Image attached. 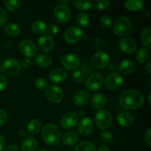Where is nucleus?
<instances>
[{"mask_svg":"<svg viewBox=\"0 0 151 151\" xmlns=\"http://www.w3.org/2000/svg\"><path fill=\"white\" fill-rule=\"evenodd\" d=\"M81 60L79 57L72 53L66 55L61 59L62 66L68 70H75L79 66Z\"/></svg>","mask_w":151,"mask_h":151,"instance_id":"obj_13","label":"nucleus"},{"mask_svg":"<svg viewBox=\"0 0 151 151\" xmlns=\"http://www.w3.org/2000/svg\"><path fill=\"white\" fill-rule=\"evenodd\" d=\"M96 151H110V148L108 146L103 145L99 146Z\"/></svg>","mask_w":151,"mask_h":151,"instance_id":"obj_48","label":"nucleus"},{"mask_svg":"<svg viewBox=\"0 0 151 151\" xmlns=\"http://www.w3.org/2000/svg\"><path fill=\"white\" fill-rule=\"evenodd\" d=\"M22 66H23L24 69H28L32 66V61L29 58H24L22 62Z\"/></svg>","mask_w":151,"mask_h":151,"instance_id":"obj_45","label":"nucleus"},{"mask_svg":"<svg viewBox=\"0 0 151 151\" xmlns=\"http://www.w3.org/2000/svg\"><path fill=\"white\" fill-rule=\"evenodd\" d=\"M7 86V78L2 75H0V91H3L5 89Z\"/></svg>","mask_w":151,"mask_h":151,"instance_id":"obj_43","label":"nucleus"},{"mask_svg":"<svg viewBox=\"0 0 151 151\" xmlns=\"http://www.w3.org/2000/svg\"><path fill=\"white\" fill-rule=\"evenodd\" d=\"M5 7L10 11H15L19 8L21 4H22V1L21 0H7L4 2Z\"/></svg>","mask_w":151,"mask_h":151,"instance_id":"obj_35","label":"nucleus"},{"mask_svg":"<svg viewBox=\"0 0 151 151\" xmlns=\"http://www.w3.org/2000/svg\"><path fill=\"white\" fill-rule=\"evenodd\" d=\"M89 101V95L85 91H78L73 97L74 104L78 106H83Z\"/></svg>","mask_w":151,"mask_h":151,"instance_id":"obj_19","label":"nucleus"},{"mask_svg":"<svg viewBox=\"0 0 151 151\" xmlns=\"http://www.w3.org/2000/svg\"><path fill=\"white\" fill-rule=\"evenodd\" d=\"M104 82L103 75L100 73H94L90 75L85 82V86L90 91H96L100 89Z\"/></svg>","mask_w":151,"mask_h":151,"instance_id":"obj_6","label":"nucleus"},{"mask_svg":"<svg viewBox=\"0 0 151 151\" xmlns=\"http://www.w3.org/2000/svg\"><path fill=\"white\" fill-rule=\"evenodd\" d=\"M76 20L78 25L82 28L88 27L90 24L89 16L87 13H84V12H81L77 15Z\"/></svg>","mask_w":151,"mask_h":151,"instance_id":"obj_29","label":"nucleus"},{"mask_svg":"<svg viewBox=\"0 0 151 151\" xmlns=\"http://www.w3.org/2000/svg\"><path fill=\"white\" fill-rule=\"evenodd\" d=\"M32 32L36 34H44L47 31V25L44 22L40 20L34 21L31 25Z\"/></svg>","mask_w":151,"mask_h":151,"instance_id":"obj_28","label":"nucleus"},{"mask_svg":"<svg viewBox=\"0 0 151 151\" xmlns=\"http://www.w3.org/2000/svg\"><path fill=\"white\" fill-rule=\"evenodd\" d=\"M78 121V116L75 112H67L63 115L60 119V125L63 128L69 130L73 128L77 125Z\"/></svg>","mask_w":151,"mask_h":151,"instance_id":"obj_14","label":"nucleus"},{"mask_svg":"<svg viewBox=\"0 0 151 151\" xmlns=\"http://www.w3.org/2000/svg\"><path fill=\"white\" fill-rule=\"evenodd\" d=\"M150 32H151V27H147L143 29L142 32L141 39L142 44L147 47V49H150Z\"/></svg>","mask_w":151,"mask_h":151,"instance_id":"obj_32","label":"nucleus"},{"mask_svg":"<svg viewBox=\"0 0 151 151\" xmlns=\"http://www.w3.org/2000/svg\"><path fill=\"white\" fill-rule=\"evenodd\" d=\"M145 69L149 74L151 73V61L150 60H149V61L147 62V64L145 65Z\"/></svg>","mask_w":151,"mask_h":151,"instance_id":"obj_50","label":"nucleus"},{"mask_svg":"<svg viewBox=\"0 0 151 151\" xmlns=\"http://www.w3.org/2000/svg\"><path fill=\"white\" fill-rule=\"evenodd\" d=\"M47 97L50 102L58 103L62 101L63 98V91L58 86H50L46 89Z\"/></svg>","mask_w":151,"mask_h":151,"instance_id":"obj_11","label":"nucleus"},{"mask_svg":"<svg viewBox=\"0 0 151 151\" xmlns=\"http://www.w3.org/2000/svg\"><path fill=\"white\" fill-rule=\"evenodd\" d=\"M106 104V97L102 93H95L91 98V105L93 108L97 109H102Z\"/></svg>","mask_w":151,"mask_h":151,"instance_id":"obj_20","label":"nucleus"},{"mask_svg":"<svg viewBox=\"0 0 151 151\" xmlns=\"http://www.w3.org/2000/svg\"><path fill=\"white\" fill-rule=\"evenodd\" d=\"M100 139L103 142L106 143V144H110L113 140V136L110 132L108 131H104L100 135Z\"/></svg>","mask_w":151,"mask_h":151,"instance_id":"obj_39","label":"nucleus"},{"mask_svg":"<svg viewBox=\"0 0 151 151\" xmlns=\"http://www.w3.org/2000/svg\"><path fill=\"white\" fill-rule=\"evenodd\" d=\"M94 120L96 125L100 129L106 130L111 125L113 122V116L109 111L100 109L95 114Z\"/></svg>","mask_w":151,"mask_h":151,"instance_id":"obj_4","label":"nucleus"},{"mask_svg":"<svg viewBox=\"0 0 151 151\" xmlns=\"http://www.w3.org/2000/svg\"><path fill=\"white\" fill-rule=\"evenodd\" d=\"M26 134H27V131H25L24 129H23V128H22V129L19 130V137H25V136H26Z\"/></svg>","mask_w":151,"mask_h":151,"instance_id":"obj_51","label":"nucleus"},{"mask_svg":"<svg viewBox=\"0 0 151 151\" xmlns=\"http://www.w3.org/2000/svg\"><path fill=\"white\" fill-rule=\"evenodd\" d=\"M119 47L122 52L127 54H132L137 50V43L131 38H123L119 43Z\"/></svg>","mask_w":151,"mask_h":151,"instance_id":"obj_16","label":"nucleus"},{"mask_svg":"<svg viewBox=\"0 0 151 151\" xmlns=\"http://www.w3.org/2000/svg\"><path fill=\"white\" fill-rule=\"evenodd\" d=\"M5 46L7 48H10V47H11V43H6Z\"/></svg>","mask_w":151,"mask_h":151,"instance_id":"obj_52","label":"nucleus"},{"mask_svg":"<svg viewBox=\"0 0 151 151\" xmlns=\"http://www.w3.org/2000/svg\"><path fill=\"white\" fill-rule=\"evenodd\" d=\"M151 129L150 128H148L147 131H146L145 134V142H147V144L149 146L151 145V142H150V138H151V132H150Z\"/></svg>","mask_w":151,"mask_h":151,"instance_id":"obj_46","label":"nucleus"},{"mask_svg":"<svg viewBox=\"0 0 151 151\" xmlns=\"http://www.w3.org/2000/svg\"><path fill=\"white\" fill-rule=\"evenodd\" d=\"M109 62V55L104 51L97 52L91 58V64L96 69H103Z\"/></svg>","mask_w":151,"mask_h":151,"instance_id":"obj_10","label":"nucleus"},{"mask_svg":"<svg viewBox=\"0 0 151 151\" xmlns=\"http://www.w3.org/2000/svg\"><path fill=\"white\" fill-rule=\"evenodd\" d=\"M19 50L27 58H32L37 53L36 45L30 40H24L19 44Z\"/></svg>","mask_w":151,"mask_h":151,"instance_id":"obj_12","label":"nucleus"},{"mask_svg":"<svg viewBox=\"0 0 151 151\" xmlns=\"http://www.w3.org/2000/svg\"><path fill=\"white\" fill-rule=\"evenodd\" d=\"M41 137L46 144L55 145L61 139V134L58 127L53 123H47L43 127Z\"/></svg>","mask_w":151,"mask_h":151,"instance_id":"obj_2","label":"nucleus"},{"mask_svg":"<svg viewBox=\"0 0 151 151\" xmlns=\"http://www.w3.org/2000/svg\"><path fill=\"white\" fill-rule=\"evenodd\" d=\"M110 4L111 3L109 1H99V0H97V1H94L93 6L97 10H106L110 6Z\"/></svg>","mask_w":151,"mask_h":151,"instance_id":"obj_37","label":"nucleus"},{"mask_svg":"<svg viewBox=\"0 0 151 151\" xmlns=\"http://www.w3.org/2000/svg\"><path fill=\"white\" fill-rule=\"evenodd\" d=\"M145 101L142 94L136 89H128L124 91L119 97V103L121 107L126 110L139 109Z\"/></svg>","mask_w":151,"mask_h":151,"instance_id":"obj_1","label":"nucleus"},{"mask_svg":"<svg viewBox=\"0 0 151 151\" xmlns=\"http://www.w3.org/2000/svg\"><path fill=\"white\" fill-rule=\"evenodd\" d=\"M93 125L92 121L88 117H83L78 123V132L83 136H87L92 132Z\"/></svg>","mask_w":151,"mask_h":151,"instance_id":"obj_17","label":"nucleus"},{"mask_svg":"<svg viewBox=\"0 0 151 151\" xmlns=\"http://www.w3.org/2000/svg\"><path fill=\"white\" fill-rule=\"evenodd\" d=\"M38 147L36 139L32 137H25L22 142V149L23 151H35Z\"/></svg>","mask_w":151,"mask_h":151,"instance_id":"obj_22","label":"nucleus"},{"mask_svg":"<svg viewBox=\"0 0 151 151\" xmlns=\"http://www.w3.org/2000/svg\"><path fill=\"white\" fill-rule=\"evenodd\" d=\"M118 123L123 127H130L134 124V116L130 113L126 111H122L119 113L117 116Z\"/></svg>","mask_w":151,"mask_h":151,"instance_id":"obj_21","label":"nucleus"},{"mask_svg":"<svg viewBox=\"0 0 151 151\" xmlns=\"http://www.w3.org/2000/svg\"><path fill=\"white\" fill-rule=\"evenodd\" d=\"M4 31L10 36H17L21 32V28L15 23H8L4 27Z\"/></svg>","mask_w":151,"mask_h":151,"instance_id":"obj_30","label":"nucleus"},{"mask_svg":"<svg viewBox=\"0 0 151 151\" xmlns=\"http://www.w3.org/2000/svg\"><path fill=\"white\" fill-rule=\"evenodd\" d=\"M100 24L105 28H110L112 25V20L110 16H103L100 18Z\"/></svg>","mask_w":151,"mask_h":151,"instance_id":"obj_40","label":"nucleus"},{"mask_svg":"<svg viewBox=\"0 0 151 151\" xmlns=\"http://www.w3.org/2000/svg\"><path fill=\"white\" fill-rule=\"evenodd\" d=\"M1 72L7 76H15L21 69V64L19 60L13 58L5 59L1 63Z\"/></svg>","mask_w":151,"mask_h":151,"instance_id":"obj_5","label":"nucleus"},{"mask_svg":"<svg viewBox=\"0 0 151 151\" xmlns=\"http://www.w3.org/2000/svg\"><path fill=\"white\" fill-rule=\"evenodd\" d=\"M38 48L44 52H49L54 48V40L48 35H43L39 37L37 42Z\"/></svg>","mask_w":151,"mask_h":151,"instance_id":"obj_15","label":"nucleus"},{"mask_svg":"<svg viewBox=\"0 0 151 151\" xmlns=\"http://www.w3.org/2000/svg\"><path fill=\"white\" fill-rule=\"evenodd\" d=\"M122 83L123 79L120 74L117 72H114L106 77L105 85L109 89L116 90L122 85Z\"/></svg>","mask_w":151,"mask_h":151,"instance_id":"obj_9","label":"nucleus"},{"mask_svg":"<svg viewBox=\"0 0 151 151\" xmlns=\"http://www.w3.org/2000/svg\"><path fill=\"white\" fill-rule=\"evenodd\" d=\"M47 31V32H48L47 35L52 37L53 36V35H56V34L58 32V27L57 25L55 24H50L48 26Z\"/></svg>","mask_w":151,"mask_h":151,"instance_id":"obj_41","label":"nucleus"},{"mask_svg":"<svg viewBox=\"0 0 151 151\" xmlns=\"http://www.w3.org/2000/svg\"><path fill=\"white\" fill-rule=\"evenodd\" d=\"M83 32L78 27L72 26L67 28L64 32V40L69 44H75L82 38Z\"/></svg>","mask_w":151,"mask_h":151,"instance_id":"obj_7","label":"nucleus"},{"mask_svg":"<svg viewBox=\"0 0 151 151\" xmlns=\"http://www.w3.org/2000/svg\"><path fill=\"white\" fill-rule=\"evenodd\" d=\"M131 30H132V24L129 19L125 16H121L116 19L114 25V32L116 35L123 38L129 35L131 32Z\"/></svg>","mask_w":151,"mask_h":151,"instance_id":"obj_3","label":"nucleus"},{"mask_svg":"<svg viewBox=\"0 0 151 151\" xmlns=\"http://www.w3.org/2000/svg\"><path fill=\"white\" fill-rule=\"evenodd\" d=\"M62 141H63V143L65 145L68 146V147H71V146L75 145L78 142V141H79V135L76 132L69 131V132L66 133L63 135Z\"/></svg>","mask_w":151,"mask_h":151,"instance_id":"obj_23","label":"nucleus"},{"mask_svg":"<svg viewBox=\"0 0 151 151\" xmlns=\"http://www.w3.org/2000/svg\"><path fill=\"white\" fill-rule=\"evenodd\" d=\"M135 69V64L131 60H124L119 63V69L121 73L124 75H129L132 73Z\"/></svg>","mask_w":151,"mask_h":151,"instance_id":"obj_24","label":"nucleus"},{"mask_svg":"<svg viewBox=\"0 0 151 151\" xmlns=\"http://www.w3.org/2000/svg\"><path fill=\"white\" fill-rule=\"evenodd\" d=\"M4 151H19V148L16 145H8L7 147H6L4 148Z\"/></svg>","mask_w":151,"mask_h":151,"instance_id":"obj_47","label":"nucleus"},{"mask_svg":"<svg viewBox=\"0 0 151 151\" xmlns=\"http://www.w3.org/2000/svg\"><path fill=\"white\" fill-rule=\"evenodd\" d=\"M7 15L5 10L2 7H0V26H2V25H4V24H5V22H7Z\"/></svg>","mask_w":151,"mask_h":151,"instance_id":"obj_42","label":"nucleus"},{"mask_svg":"<svg viewBox=\"0 0 151 151\" xmlns=\"http://www.w3.org/2000/svg\"><path fill=\"white\" fill-rule=\"evenodd\" d=\"M35 86L40 90H45L48 88V82L43 78H39L35 81Z\"/></svg>","mask_w":151,"mask_h":151,"instance_id":"obj_38","label":"nucleus"},{"mask_svg":"<svg viewBox=\"0 0 151 151\" xmlns=\"http://www.w3.org/2000/svg\"><path fill=\"white\" fill-rule=\"evenodd\" d=\"M37 151H48L47 150V149H45V148H41V149H39V150H38Z\"/></svg>","mask_w":151,"mask_h":151,"instance_id":"obj_53","label":"nucleus"},{"mask_svg":"<svg viewBox=\"0 0 151 151\" xmlns=\"http://www.w3.org/2000/svg\"><path fill=\"white\" fill-rule=\"evenodd\" d=\"M72 78H73V80L77 83L81 84L85 80V74L81 70H75L72 73Z\"/></svg>","mask_w":151,"mask_h":151,"instance_id":"obj_36","label":"nucleus"},{"mask_svg":"<svg viewBox=\"0 0 151 151\" xmlns=\"http://www.w3.org/2000/svg\"><path fill=\"white\" fill-rule=\"evenodd\" d=\"M149 58V52L145 47H142L137 50L136 53V60L140 63H143L147 61Z\"/></svg>","mask_w":151,"mask_h":151,"instance_id":"obj_33","label":"nucleus"},{"mask_svg":"<svg viewBox=\"0 0 151 151\" xmlns=\"http://www.w3.org/2000/svg\"><path fill=\"white\" fill-rule=\"evenodd\" d=\"M75 151H96V147L90 142L84 141L77 145Z\"/></svg>","mask_w":151,"mask_h":151,"instance_id":"obj_31","label":"nucleus"},{"mask_svg":"<svg viewBox=\"0 0 151 151\" xmlns=\"http://www.w3.org/2000/svg\"><path fill=\"white\" fill-rule=\"evenodd\" d=\"M66 77L67 73L61 68H55L52 69L49 75L50 80L54 83H61L66 79Z\"/></svg>","mask_w":151,"mask_h":151,"instance_id":"obj_18","label":"nucleus"},{"mask_svg":"<svg viewBox=\"0 0 151 151\" xmlns=\"http://www.w3.org/2000/svg\"><path fill=\"white\" fill-rule=\"evenodd\" d=\"M125 7L131 11H139L143 7V1L141 0H128L125 1Z\"/></svg>","mask_w":151,"mask_h":151,"instance_id":"obj_27","label":"nucleus"},{"mask_svg":"<svg viewBox=\"0 0 151 151\" xmlns=\"http://www.w3.org/2000/svg\"><path fill=\"white\" fill-rule=\"evenodd\" d=\"M35 62L38 66H41V67H48L52 63V58L49 55L41 54L35 58Z\"/></svg>","mask_w":151,"mask_h":151,"instance_id":"obj_25","label":"nucleus"},{"mask_svg":"<svg viewBox=\"0 0 151 151\" xmlns=\"http://www.w3.org/2000/svg\"><path fill=\"white\" fill-rule=\"evenodd\" d=\"M150 94H151V92L149 93V95H148V101L150 104Z\"/></svg>","mask_w":151,"mask_h":151,"instance_id":"obj_54","label":"nucleus"},{"mask_svg":"<svg viewBox=\"0 0 151 151\" xmlns=\"http://www.w3.org/2000/svg\"><path fill=\"white\" fill-rule=\"evenodd\" d=\"M4 146V140L2 136L0 134V151H2Z\"/></svg>","mask_w":151,"mask_h":151,"instance_id":"obj_49","label":"nucleus"},{"mask_svg":"<svg viewBox=\"0 0 151 151\" xmlns=\"http://www.w3.org/2000/svg\"><path fill=\"white\" fill-rule=\"evenodd\" d=\"M41 123L38 119H32V120L29 121L27 124V132L29 133L30 135L34 136L36 135L39 133V131H41Z\"/></svg>","mask_w":151,"mask_h":151,"instance_id":"obj_26","label":"nucleus"},{"mask_svg":"<svg viewBox=\"0 0 151 151\" xmlns=\"http://www.w3.org/2000/svg\"><path fill=\"white\" fill-rule=\"evenodd\" d=\"M72 4L78 10H87L91 7L92 3H91V1H77V0H74V1H72Z\"/></svg>","mask_w":151,"mask_h":151,"instance_id":"obj_34","label":"nucleus"},{"mask_svg":"<svg viewBox=\"0 0 151 151\" xmlns=\"http://www.w3.org/2000/svg\"><path fill=\"white\" fill-rule=\"evenodd\" d=\"M7 120V114L6 112L2 109H0V126L4 125Z\"/></svg>","mask_w":151,"mask_h":151,"instance_id":"obj_44","label":"nucleus"},{"mask_svg":"<svg viewBox=\"0 0 151 151\" xmlns=\"http://www.w3.org/2000/svg\"><path fill=\"white\" fill-rule=\"evenodd\" d=\"M55 18L60 23H66L71 19V10L67 5L59 4L55 8Z\"/></svg>","mask_w":151,"mask_h":151,"instance_id":"obj_8","label":"nucleus"}]
</instances>
